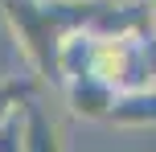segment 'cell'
I'll use <instances>...</instances> for the list:
<instances>
[{
  "label": "cell",
  "mask_w": 156,
  "mask_h": 152,
  "mask_svg": "<svg viewBox=\"0 0 156 152\" xmlns=\"http://www.w3.org/2000/svg\"><path fill=\"white\" fill-rule=\"evenodd\" d=\"M152 33H156V0H152Z\"/></svg>",
  "instance_id": "obj_9"
},
{
  "label": "cell",
  "mask_w": 156,
  "mask_h": 152,
  "mask_svg": "<svg viewBox=\"0 0 156 152\" xmlns=\"http://www.w3.org/2000/svg\"><path fill=\"white\" fill-rule=\"evenodd\" d=\"M148 37L152 33H127V37H99L94 45V74L107 78L111 87L123 90H140L148 87Z\"/></svg>",
  "instance_id": "obj_1"
},
{
  "label": "cell",
  "mask_w": 156,
  "mask_h": 152,
  "mask_svg": "<svg viewBox=\"0 0 156 152\" xmlns=\"http://www.w3.org/2000/svg\"><path fill=\"white\" fill-rule=\"evenodd\" d=\"M94 45H99V37H94L90 29H74V33L62 37V45H58V54H54L58 87L78 78V74H94Z\"/></svg>",
  "instance_id": "obj_3"
},
{
  "label": "cell",
  "mask_w": 156,
  "mask_h": 152,
  "mask_svg": "<svg viewBox=\"0 0 156 152\" xmlns=\"http://www.w3.org/2000/svg\"><path fill=\"white\" fill-rule=\"evenodd\" d=\"M148 78H152V87H156V33L148 37Z\"/></svg>",
  "instance_id": "obj_8"
},
{
  "label": "cell",
  "mask_w": 156,
  "mask_h": 152,
  "mask_svg": "<svg viewBox=\"0 0 156 152\" xmlns=\"http://www.w3.org/2000/svg\"><path fill=\"white\" fill-rule=\"evenodd\" d=\"M0 152H25V128H21V111L12 119L0 123Z\"/></svg>",
  "instance_id": "obj_7"
},
{
  "label": "cell",
  "mask_w": 156,
  "mask_h": 152,
  "mask_svg": "<svg viewBox=\"0 0 156 152\" xmlns=\"http://www.w3.org/2000/svg\"><path fill=\"white\" fill-rule=\"evenodd\" d=\"M111 128H127V132H144V128H156V87L140 90H123L115 99V111H111Z\"/></svg>",
  "instance_id": "obj_5"
},
{
  "label": "cell",
  "mask_w": 156,
  "mask_h": 152,
  "mask_svg": "<svg viewBox=\"0 0 156 152\" xmlns=\"http://www.w3.org/2000/svg\"><path fill=\"white\" fill-rule=\"evenodd\" d=\"M21 128H25V152H66L58 119L37 99H29V103L21 107Z\"/></svg>",
  "instance_id": "obj_4"
},
{
  "label": "cell",
  "mask_w": 156,
  "mask_h": 152,
  "mask_svg": "<svg viewBox=\"0 0 156 152\" xmlns=\"http://www.w3.org/2000/svg\"><path fill=\"white\" fill-rule=\"evenodd\" d=\"M29 103V90H25V82H16V78H4L0 82V123L4 119H12L21 107Z\"/></svg>",
  "instance_id": "obj_6"
},
{
  "label": "cell",
  "mask_w": 156,
  "mask_h": 152,
  "mask_svg": "<svg viewBox=\"0 0 156 152\" xmlns=\"http://www.w3.org/2000/svg\"><path fill=\"white\" fill-rule=\"evenodd\" d=\"M62 99H66V107H70L74 119L111 123V111H115L119 90L111 87L107 78H99V74H78V78L62 82Z\"/></svg>",
  "instance_id": "obj_2"
}]
</instances>
